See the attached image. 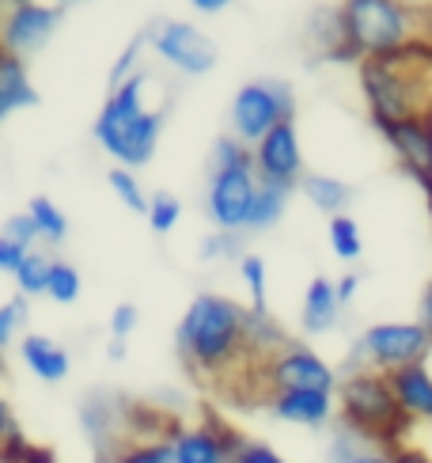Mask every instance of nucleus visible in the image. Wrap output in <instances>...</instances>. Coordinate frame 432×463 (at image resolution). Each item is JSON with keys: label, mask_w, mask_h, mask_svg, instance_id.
<instances>
[{"label": "nucleus", "mask_w": 432, "mask_h": 463, "mask_svg": "<svg viewBox=\"0 0 432 463\" xmlns=\"http://www.w3.org/2000/svg\"><path fill=\"white\" fill-rule=\"evenodd\" d=\"M254 175L258 183L288 186L304 179V156H300V137L292 122H277L266 137L254 145Z\"/></svg>", "instance_id": "9b49d317"}, {"label": "nucleus", "mask_w": 432, "mask_h": 463, "mask_svg": "<svg viewBox=\"0 0 432 463\" xmlns=\"http://www.w3.org/2000/svg\"><path fill=\"white\" fill-rule=\"evenodd\" d=\"M34 103H38V91L27 80L23 61H19L15 53L0 50V122H5L8 114L23 110V107H34Z\"/></svg>", "instance_id": "a211bd4d"}, {"label": "nucleus", "mask_w": 432, "mask_h": 463, "mask_svg": "<svg viewBox=\"0 0 432 463\" xmlns=\"http://www.w3.org/2000/svg\"><path fill=\"white\" fill-rule=\"evenodd\" d=\"M15 5H23V0H15Z\"/></svg>", "instance_id": "09e8293b"}, {"label": "nucleus", "mask_w": 432, "mask_h": 463, "mask_svg": "<svg viewBox=\"0 0 432 463\" xmlns=\"http://www.w3.org/2000/svg\"><path fill=\"white\" fill-rule=\"evenodd\" d=\"M19 354H23L27 369H31L38 380H46V383L65 380L69 369H72L69 350H61V345H57L53 338H46V335H27L23 345H19Z\"/></svg>", "instance_id": "f3484780"}, {"label": "nucleus", "mask_w": 432, "mask_h": 463, "mask_svg": "<svg viewBox=\"0 0 432 463\" xmlns=\"http://www.w3.org/2000/svg\"><path fill=\"white\" fill-rule=\"evenodd\" d=\"M254 198H258V175L254 167H231V171H212L209 183V217L221 232H247Z\"/></svg>", "instance_id": "9d476101"}, {"label": "nucleus", "mask_w": 432, "mask_h": 463, "mask_svg": "<svg viewBox=\"0 0 432 463\" xmlns=\"http://www.w3.org/2000/svg\"><path fill=\"white\" fill-rule=\"evenodd\" d=\"M57 19L61 8L57 5H42V0H23L15 5L5 19V31H0V50H8L15 57L34 53L50 43V34L57 31Z\"/></svg>", "instance_id": "f8f14e48"}, {"label": "nucleus", "mask_w": 432, "mask_h": 463, "mask_svg": "<svg viewBox=\"0 0 432 463\" xmlns=\"http://www.w3.org/2000/svg\"><path fill=\"white\" fill-rule=\"evenodd\" d=\"M107 183H110L114 194L126 202V209H133V213H148V198H145L141 183L133 179V171H129V167H114L110 175H107Z\"/></svg>", "instance_id": "cd10ccee"}, {"label": "nucleus", "mask_w": 432, "mask_h": 463, "mask_svg": "<svg viewBox=\"0 0 432 463\" xmlns=\"http://www.w3.org/2000/svg\"><path fill=\"white\" fill-rule=\"evenodd\" d=\"M0 369H5V364H0Z\"/></svg>", "instance_id": "8fccbe9b"}, {"label": "nucleus", "mask_w": 432, "mask_h": 463, "mask_svg": "<svg viewBox=\"0 0 432 463\" xmlns=\"http://www.w3.org/2000/svg\"><path fill=\"white\" fill-rule=\"evenodd\" d=\"M95 463H114V456H95Z\"/></svg>", "instance_id": "de8ad7c7"}, {"label": "nucleus", "mask_w": 432, "mask_h": 463, "mask_svg": "<svg viewBox=\"0 0 432 463\" xmlns=\"http://www.w3.org/2000/svg\"><path fill=\"white\" fill-rule=\"evenodd\" d=\"M239 445H243V437L228 430L224 421H209L202 430H174L171 433L174 463H231Z\"/></svg>", "instance_id": "ddd939ff"}, {"label": "nucleus", "mask_w": 432, "mask_h": 463, "mask_svg": "<svg viewBox=\"0 0 432 463\" xmlns=\"http://www.w3.org/2000/svg\"><path fill=\"white\" fill-rule=\"evenodd\" d=\"M432 354V338L421 323H376L361 335L357 350H352V364L376 373H399L406 364H421Z\"/></svg>", "instance_id": "423d86ee"}, {"label": "nucleus", "mask_w": 432, "mask_h": 463, "mask_svg": "<svg viewBox=\"0 0 432 463\" xmlns=\"http://www.w3.org/2000/svg\"><path fill=\"white\" fill-rule=\"evenodd\" d=\"M148 46L164 57L167 65L183 69L186 76H205L216 65V43L198 31L193 24H179V19H155L145 31Z\"/></svg>", "instance_id": "1a4fd4ad"}, {"label": "nucleus", "mask_w": 432, "mask_h": 463, "mask_svg": "<svg viewBox=\"0 0 432 463\" xmlns=\"http://www.w3.org/2000/svg\"><path fill=\"white\" fill-rule=\"evenodd\" d=\"M133 326H136V307L133 304H117L114 316H110V338L126 342L133 335Z\"/></svg>", "instance_id": "e433bc0d"}, {"label": "nucleus", "mask_w": 432, "mask_h": 463, "mask_svg": "<svg viewBox=\"0 0 432 463\" xmlns=\"http://www.w3.org/2000/svg\"><path fill=\"white\" fill-rule=\"evenodd\" d=\"M145 84H148L145 72H133L129 80H122L110 91L99 122H95V141L122 167H145L152 160L155 145H160L164 110L145 107V99H141Z\"/></svg>", "instance_id": "7ed1b4c3"}, {"label": "nucleus", "mask_w": 432, "mask_h": 463, "mask_svg": "<svg viewBox=\"0 0 432 463\" xmlns=\"http://www.w3.org/2000/svg\"><path fill=\"white\" fill-rule=\"evenodd\" d=\"M145 46H148V34H136L133 43L122 50V57H117L114 69H110V91H114L117 84H122V80H129V76H133V65H136V57H141V50H145Z\"/></svg>", "instance_id": "473e14b6"}, {"label": "nucleus", "mask_w": 432, "mask_h": 463, "mask_svg": "<svg viewBox=\"0 0 432 463\" xmlns=\"http://www.w3.org/2000/svg\"><path fill=\"white\" fill-rule=\"evenodd\" d=\"M288 205V186H273V183H258V198H254L247 232H262L269 224H277Z\"/></svg>", "instance_id": "412c9836"}, {"label": "nucleus", "mask_w": 432, "mask_h": 463, "mask_svg": "<svg viewBox=\"0 0 432 463\" xmlns=\"http://www.w3.org/2000/svg\"><path fill=\"white\" fill-rule=\"evenodd\" d=\"M277 122H292V91L281 80H254L235 91L231 103V137L247 148L258 145Z\"/></svg>", "instance_id": "0eeeda50"}, {"label": "nucleus", "mask_w": 432, "mask_h": 463, "mask_svg": "<svg viewBox=\"0 0 432 463\" xmlns=\"http://www.w3.org/2000/svg\"><path fill=\"white\" fill-rule=\"evenodd\" d=\"M330 247H333V255L345 259V262H357L361 259V228L352 217L338 213V217H330Z\"/></svg>", "instance_id": "b1692460"}, {"label": "nucleus", "mask_w": 432, "mask_h": 463, "mask_svg": "<svg viewBox=\"0 0 432 463\" xmlns=\"http://www.w3.org/2000/svg\"><path fill=\"white\" fill-rule=\"evenodd\" d=\"M46 297L57 300V304H72L76 297H80V274H76V266L53 259L50 281H46Z\"/></svg>", "instance_id": "a878e982"}, {"label": "nucleus", "mask_w": 432, "mask_h": 463, "mask_svg": "<svg viewBox=\"0 0 432 463\" xmlns=\"http://www.w3.org/2000/svg\"><path fill=\"white\" fill-rule=\"evenodd\" d=\"M231 167H254V152L228 133V137L212 145V171H231Z\"/></svg>", "instance_id": "bb28decb"}, {"label": "nucleus", "mask_w": 432, "mask_h": 463, "mask_svg": "<svg viewBox=\"0 0 432 463\" xmlns=\"http://www.w3.org/2000/svg\"><path fill=\"white\" fill-rule=\"evenodd\" d=\"M269 414L292 426L319 430L333 414V392H277L269 399Z\"/></svg>", "instance_id": "2eb2a0df"}, {"label": "nucleus", "mask_w": 432, "mask_h": 463, "mask_svg": "<svg viewBox=\"0 0 432 463\" xmlns=\"http://www.w3.org/2000/svg\"><path fill=\"white\" fill-rule=\"evenodd\" d=\"M239 269H243V281L250 288V307L254 312H266V262L258 255H243Z\"/></svg>", "instance_id": "7c9ffc66"}, {"label": "nucleus", "mask_w": 432, "mask_h": 463, "mask_svg": "<svg viewBox=\"0 0 432 463\" xmlns=\"http://www.w3.org/2000/svg\"><path fill=\"white\" fill-rule=\"evenodd\" d=\"M338 293H333V281L315 278L307 285V297H304V331L307 335H326L333 323H338Z\"/></svg>", "instance_id": "6ab92c4d"}, {"label": "nucleus", "mask_w": 432, "mask_h": 463, "mask_svg": "<svg viewBox=\"0 0 432 463\" xmlns=\"http://www.w3.org/2000/svg\"><path fill=\"white\" fill-rule=\"evenodd\" d=\"M349 57H383L406 46L428 43L425 15L406 0H345L338 12Z\"/></svg>", "instance_id": "20e7f679"}, {"label": "nucleus", "mask_w": 432, "mask_h": 463, "mask_svg": "<svg viewBox=\"0 0 432 463\" xmlns=\"http://www.w3.org/2000/svg\"><path fill=\"white\" fill-rule=\"evenodd\" d=\"M0 463H57L50 449H38L23 433L0 440Z\"/></svg>", "instance_id": "c85d7f7f"}, {"label": "nucleus", "mask_w": 432, "mask_h": 463, "mask_svg": "<svg viewBox=\"0 0 432 463\" xmlns=\"http://www.w3.org/2000/svg\"><path fill=\"white\" fill-rule=\"evenodd\" d=\"M349 463H390V456H383V452H361V456H352Z\"/></svg>", "instance_id": "c03bdc74"}, {"label": "nucleus", "mask_w": 432, "mask_h": 463, "mask_svg": "<svg viewBox=\"0 0 432 463\" xmlns=\"http://www.w3.org/2000/svg\"><path fill=\"white\" fill-rule=\"evenodd\" d=\"M421 326H425L428 338H432V285L425 288V297H421Z\"/></svg>", "instance_id": "79ce46f5"}, {"label": "nucleus", "mask_w": 432, "mask_h": 463, "mask_svg": "<svg viewBox=\"0 0 432 463\" xmlns=\"http://www.w3.org/2000/svg\"><path fill=\"white\" fill-rule=\"evenodd\" d=\"M27 213L34 217V228H38V240H46V243H61L69 236V221L65 213L57 209L50 198H34Z\"/></svg>", "instance_id": "5701e85b"}, {"label": "nucleus", "mask_w": 432, "mask_h": 463, "mask_svg": "<svg viewBox=\"0 0 432 463\" xmlns=\"http://www.w3.org/2000/svg\"><path fill=\"white\" fill-rule=\"evenodd\" d=\"M23 255H27V247L12 243L8 236H0V274H15L19 262H23Z\"/></svg>", "instance_id": "4c0bfd02"}, {"label": "nucleus", "mask_w": 432, "mask_h": 463, "mask_svg": "<svg viewBox=\"0 0 432 463\" xmlns=\"http://www.w3.org/2000/svg\"><path fill=\"white\" fill-rule=\"evenodd\" d=\"M390 463H432V456L414 452V449H390Z\"/></svg>", "instance_id": "a19ab883"}, {"label": "nucleus", "mask_w": 432, "mask_h": 463, "mask_svg": "<svg viewBox=\"0 0 432 463\" xmlns=\"http://www.w3.org/2000/svg\"><path fill=\"white\" fill-rule=\"evenodd\" d=\"M361 88L376 126L432 118V43L361 57Z\"/></svg>", "instance_id": "f257e3e1"}, {"label": "nucleus", "mask_w": 432, "mask_h": 463, "mask_svg": "<svg viewBox=\"0 0 432 463\" xmlns=\"http://www.w3.org/2000/svg\"><path fill=\"white\" fill-rule=\"evenodd\" d=\"M357 288H361V274H345L338 285H333V293H338V304H349L352 297H357Z\"/></svg>", "instance_id": "58836bf2"}, {"label": "nucleus", "mask_w": 432, "mask_h": 463, "mask_svg": "<svg viewBox=\"0 0 432 463\" xmlns=\"http://www.w3.org/2000/svg\"><path fill=\"white\" fill-rule=\"evenodd\" d=\"M258 373L273 395L277 392H333V383H338L330 364L315 350L296 345V342H288L277 354L258 361Z\"/></svg>", "instance_id": "6e6552de"}, {"label": "nucleus", "mask_w": 432, "mask_h": 463, "mask_svg": "<svg viewBox=\"0 0 432 463\" xmlns=\"http://www.w3.org/2000/svg\"><path fill=\"white\" fill-rule=\"evenodd\" d=\"M231 463H285V459L273 452L269 445H258V440H243L239 452L231 456Z\"/></svg>", "instance_id": "c9c22d12"}, {"label": "nucleus", "mask_w": 432, "mask_h": 463, "mask_svg": "<svg viewBox=\"0 0 432 463\" xmlns=\"http://www.w3.org/2000/svg\"><path fill=\"white\" fill-rule=\"evenodd\" d=\"M179 213H183V205H179V198H171V194H152L148 198V224H152V232L155 236H167V232L179 224Z\"/></svg>", "instance_id": "c756f323"}, {"label": "nucleus", "mask_w": 432, "mask_h": 463, "mask_svg": "<svg viewBox=\"0 0 432 463\" xmlns=\"http://www.w3.org/2000/svg\"><path fill=\"white\" fill-rule=\"evenodd\" d=\"M0 236H8L12 243H19V247H27V250H31V243L38 240L34 217H31V213H15V217H8V224H5V232H0Z\"/></svg>", "instance_id": "f704fd0d"}, {"label": "nucleus", "mask_w": 432, "mask_h": 463, "mask_svg": "<svg viewBox=\"0 0 432 463\" xmlns=\"http://www.w3.org/2000/svg\"><path fill=\"white\" fill-rule=\"evenodd\" d=\"M421 186H425V194H428V213H432V179H425Z\"/></svg>", "instance_id": "49530a36"}, {"label": "nucleus", "mask_w": 432, "mask_h": 463, "mask_svg": "<svg viewBox=\"0 0 432 463\" xmlns=\"http://www.w3.org/2000/svg\"><path fill=\"white\" fill-rule=\"evenodd\" d=\"M190 5L198 8V12H205V15H216V12H224L231 0H190Z\"/></svg>", "instance_id": "37998d69"}, {"label": "nucleus", "mask_w": 432, "mask_h": 463, "mask_svg": "<svg viewBox=\"0 0 432 463\" xmlns=\"http://www.w3.org/2000/svg\"><path fill=\"white\" fill-rule=\"evenodd\" d=\"M27 319V304H23V297H15V300H8L5 307H0V350L12 342V335L19 331V323Z\"/></svg>", "instance_id": "72a5a7b5"}, {"label": "nucleus", "mask_w": 432, "mask_h": 463, "mask_svg": "<svg viewBox=\"0 0 432 463\" xmlns=\"http://www.w3.org/2000/svg\"><path fill=\"white\" fill-rule=\"evenodd\" d=\"M300 186H304L307 202L315 205V209H323V213H330V217L345 213V205L352 198V190L342 179H330V175H304Z\"/></svg>", "instance_id": "aec40b11"}, {"label": "nucleus", "mask_w": 432, "mask_h": 463, "mask_svg": "<svg viewBox=\"0 0 432 463\" xmlns=\"http://www.w3.org/2000/svg\"><path fill=\"white\" fill-rule=\"evenodd\" d=\"M231 255H239V259H243L239 232H221V228H216L212 236H205V243H202V259H231Z\"/></svg>", "instance_id": "2f4dec72"}, {"label": "nucleus", "mask_w": 432, "mask_h": 463, "mask_svg": "<svg viewBox=\"0 0 432 463\" xmlns=\"http://www.w3.org/2000/svg\"><path fill=\"white\" fill-rule=\"evenodd\" d=\"M338 407H342V426L364 440L395 449L406 430V414L399 407L390 380L376 369H357L338 383Z\"/></svg>", "instance_id": "39448f33"}, {"label": "nucleus", "mask_w": 432, "mask_h": 463, "mask_svg": "<svg viewBox=\"0 0 432 463\" xmlns=\"http://www.w3.org/2000/svg\"><path fill=\"white\" fill-rule=\"evenodd\" d=\"M114 463H174V452L171 440H133L114 452Z\"/></svg>", "instance_id": "393cba45"}, {"label": "nucleus", "mask_w": 432, "mask_h": 463, "mask_svg": "<svg viewBox=\"0 0 432 463\" xmlns=\"http://www.w3.org/2000/svg\"><path fill=\"white\" fill-rule=\"evenodd\" d=\"M50 266H53V259L31 247L27 255H23V262H19V269H15L19 293H23V297H42L46 293V281H50Z\"/></svg>", "instance_id": "4be33fe9"}, {"label": "nucleus", "mask_w": 432, "mask_h": 463, "mask_svg": "<svg viewBox=\"0 0 432 463\" xmlns=\"http://www.w3.org/2000/svg\"><path fill=\"white\" fill-rule=\"evenodd\" d=\"M390 392L409 421H432V373L421 364H406L399 373H387Z\"/></svg>", "instance_id": "dca6fc26"}, {"label": "nucleus", "mask_w": 432, "mask_h": 463, "mask_svg": "<svg viewBox=\"0 0 432 463\" xmlns=\"http://www.w3.org/2000/svg\"><path fill=\"white\" fill-rule=\"evenodd\" d=\"M19 433V426H15V414H12V407L5 399H0V440H8V437H15Z\"/></svg>", "instance_id": "ea45409f"}, {"label": "nucleus", "mask_w": 432, "mask_h": 463, "mask_svg": "<svg viewBox=\"0 0 432 463\" xmlns=\"http://www.w3.org/2000/svg\"><path fill=\"white\" fill-rule=\"evenodd\" d=\"M387 145L399 152L402 167L418 183L432 179V118H409V122H387L380 126Z\"/></svg>", "instance_id": "4468645a"}, {"label": "nucleus", "mask_w": 432, "mask_h": 463, "mask_svg": "<svg viewBox=\"0 0 432 463\" xmlns=\"http://www.w3.org/2000/svg\"><path fill=\"white\" fill-rule=\"evenodd\" d=\"M107 354H110V361H122V357H126V342H117V338H114Z\"/></svg>", "instance_id": "a18cd8bd"}, {"label": "nucleus", "mask_w": 432, "mask_h": 463, "mask_svg": "<svg viewBox=\"0 0 432 463\" xmlns=\"http://www.w3.org/2000/svg\"><path fill=\"white\" fill-rule=\"evenodd\" d=\"M179 354L193 373L221 376L239 357H247V307L228 297L202 293L179 323Z\"/></svg>", "instance_id": "f03ea898"}]
</instances>
